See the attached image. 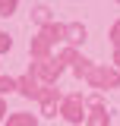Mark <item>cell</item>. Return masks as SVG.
Listing matches in <instances>:
<instances>
[{"label":"cell","instance_id":"obj_1","mask_svg":"<svg viewBox=\"0 0 120 126\" xmlns=\"http://www.w3.org/2000/svg\"><path fill=\"white\" fill-rule=\"evenodd\" d=\"M82 79H89L95 88H120V69H114V66H95L92 63L82 73Z\"/></svg>","mask_w":120,"mask_h":126},{"label":"cell","instance_id":"obj_2","mask_svg":"<svg viewBox=\"0 0 120 126\" xmlns=\"http://www.w3.org/2000/svg\"><path fill=\"white\" fill-rule=\"evenodd\" d=\"M60 73H63V66H60L54 57H51V60H35V63H32V76L38 79L44 88L57 82V79H60Z\"/></svg>","mask_w":120,"mask_h":126},{"label":"cell","instance_id":"obj_3","mask_svg":"<svg viewBox=\"0 0 120 126\" xmlns=\"http://www.w3.org/2000/svg\"><path fill=\"white\" fill-rule=\"evenodd\" d=\"M82 107H85V101H82V94L76 92V94H70V98H63L60 113H63V120H66V123H82V120H85Z\"/></svg>","mask_w":120,"mask_h":126},{"label":"cell","instance_id":"obj_4","mask_svg":"<svg viewBox=\"0 0 120 126\" xmlns=\"http://www.w3.org/2000/svg\"><path fill=\"white\" fill-rule=\"evenodd\" d=\"M38 101H41V113H44V117H57V104H63V98H60V92L54 85H47Z\"/></svg>","mask_w":120,"mask_h":126},{"label":"cell","instance_id":"obj_5","mask_svg":"<svg viewBox=\"0 0 120 126\" xmlns=\"http://www.w3.org/2000/svg\"><path fill=\"white\" fill-rule=\"evenodd\" d=\"M16 82H19V94H25V98H41V92H44V85H41L38 79L32 76V73L19 76Z\"/></svg>","mask_w":120,"mask_h":126},{"label":"cell","instance_id":"obj_6","mask_svg":"<svg viewBox=\"0 0 120 126\" xmlns=\"http://www.w3.org/2000/svg\"><path fill=\"white\" fill-rule=\"evenodd\" d=\"M41 38H44L47 44H57V41H66V25H60V22H51L41 29Z\"/></svg>","mask_w":120,"mask_h":126},{"label":"cell","instance_id":"obj_7","mask_svg":"<svg viewBox=\"0 0 120 126\" xmlns=\"http://www.w3.org/2000/svg\"><path fill=\"white\" fill-rule=\"evenodd\" d=\"M85 38H89V32H85V25H82V22H70V25H66V44H70V47L82 44Z\"/></svg>","mask_w":120,"mask_h":126},{"label":"cell","instance_id":"obj_8","mask_svg":"<svg viewBox=\"0 0 120 126\" xmlns=\"http://www.w3.org/2000/svg\"><path fill=\"white\" fill-rule=\"evenodd\" d=\"M85 126H111V113H107L104 107L89 110V113H85Z\"/></svg>","mask_w":120,"mask_h":126},{"label":"cell","instance_id":"obj_9","mask_svg":"<svg viewBox=\"0 0 120 126\" xmlns=\"http://www.w3.org/2000/svg\"><path fill=\"white\" fill-rule=\"evenodd\" d=\"M32 57H35V60H51V44H47L41 35L32 38Z\"/></svg>","mask_w":120,"mask_h":126},{"label":"cell","instance_id":"obj_10","mask_svg":"<svg viewBox=\"0 0 120 126\" xmlns=\"http://www.w3.org/2000/svg\"><path fill=\"white\" fill-rule=\"evenodd\" d=\"M6 126H38V120L32 113H10L6 117Z\"/></svg>","mask_w":120,"mask_h":126},{"label":"cell","instance_id":"obj_11","mask_svg":"<svg viewBox=\"0 0 120 126\" xmlns=\"http://www.w3.org/2000/svg\"><path fill=\"white\" fill-rule=\"evenodd\" d=\"M32 19H35L41 29L51 25V6H44V3H41V6H35V10H32Z\"/></svg>","mask_w":120,"mask_h":126},{"label":"cell","instance_id":"obj_12","mask_svg":"<svg viewBox=\"0 0 120 126\" xmlns=\"http://www.w3.org/2000/svg\"><path fill=\"white\" fill-rule=\"evenodd\" d=\"M54 60H57L60 66H63V63H73V66H76V60H79V54H76V47H70V44H66V47H63V50L57 54V57H54Z\"/></svg>","mask_w":120,"mask_h":126},{"label":"cell","instance_id":"obj_13","mask_svg":"<svg viewBox=\"0 0 120 126\" xmlns=\"http://www.w3.org/2000/svg\"><path fill=\"white\" fill-rule=\"evenodd\" d=\"M10 92H19V82L10 79V76H0V98H3V94H10Z\"/></svg>","mask_w":120,"mask_h":126},{"label":"cell","instance_id":"obj_14","mask_svg":"<svg viewBox=\"0 0 120 126\" xmlns=\"http://www.w3.org/2000/svg\"><path fill=\"white\" fill-rule=\"evenodd\" d=\"M107 38H111V44H114V50H120V19L111 25V32H107Z\"/></svg>","mask_w":120,"mask_h":126},{"label":"cell","instance_id":"obj_15","mask_svg":"<svg viewBox=\"0 0 120 126\" xmlns=\"http://www.w3.org/2000/svg\"><path fill=\"white\" fill-rule=\"evenodd\" d=\"M19 6L16 0H0V16H13V10Z\"/></svg>","mask_w":120,"mask_h":126},{"label":"cell","instance_id":"obj_16","mask_svg":"<svg viewBox=\"0 0 120 126\" xmlns=\"http://www.w3.org/2000/svg\"><path fill=\"white\" fill-rule=\"evenodd\" d=\"M10 47H13V41H10V35H6V32H0V54H6Z\"/></svg>","mask_w":120,"mask_h":126},{"label":"cell","instance_id":"obj_17","mask_svg":"<svg viewBox=\"0 0 120 126\" xmlns=\"http://www.w3.org/2000/svg\"><path fill=\"white\" fill-rule=\"evenodd\" d=\"M89 107H92V110L104 107V98H101V94H92V98H89Z\"/></svg>","mask_w":120,"mask_h":126},{"label":"cell","instance_id":"obj_18","mask_svg":"<svg viewBox=\"0 0 120 126\" xmlns=\"http://www.w3.org/2000/svg\"><path fill=\"white\" fill-rule=\"evenodd\" d=\"M114 69H120V50H114Z\"/></svg>","mask_w":120,"mask_h":126},{"label":"cell","instance_id":"obj_19","mask_svg":"<svg viewBox=\"0 0 120 126\" xmlns=\"http://www.w3.org/2000/svg\"><path fill=\"white\" fill-rule=\"evenodd\" d=\"M3 113H6V101L0 98V120H3Z\"/></svg>","mask_w":120,"mask_h":126}]
</instances>
